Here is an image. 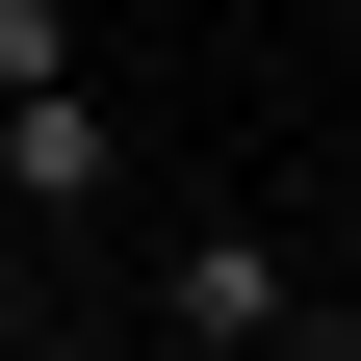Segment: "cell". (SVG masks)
<instances>
[{
  "label": "cell",
  "instance_id": "3957f363",
  "mask_svg": "<svg viewBox=\"0 0 361 361\" xmlns=\"http://www.w3.org/2000/svg\"><path fill=\"white\" fill-rule=\"evenodd\" d=\"M258 361H361V310H310V336H258Z\"/></svg>",
  "mask_w": 361,
  "mask_h": 361
},
{
  "label": "cell",
  "instance_id": "7a4b0ae2",
  "mask_svg": "<svg viewBox=\"0 0 361 361\" xmlns=\"http://www.w3.org/2000/svg\"><path fill=\"white\" fill-rule=\"evenodd\" d=\"M129 284H155V310H180L207 361H258V336H310V310H336V284H310L284 233H258V207H129Z\"/></svg>",
  "mask_w": 361,
  "mask_h": 361
},
{
  "label": "cell",
  "instance_id": "6da1fadb",
  "mask_svg": "<svg viewBox=\"0 0 361 361\" xmlns=\"http://www.w3.org/2000/svg\"><path fill=\"white\" fill-rule=\"evenodd\" d=\"M0 207L26 233H129L155 180H129V104L78 78V0H0Z\"/></svg>",
  "mask_w": 361,
  "mask_h": 361
}]
</instances>
